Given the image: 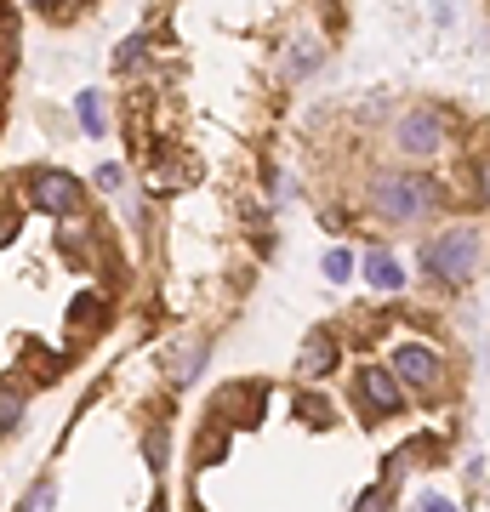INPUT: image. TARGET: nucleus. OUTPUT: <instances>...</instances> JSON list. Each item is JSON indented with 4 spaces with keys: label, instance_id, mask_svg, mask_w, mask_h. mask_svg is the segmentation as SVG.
<instances>
[{
    "label": "nucleus",
    "instance_id": "obj_1",
    "mask_svg": "<svg viewBox=\"0 0 490 512\" xmlns=\"http://www.w3.org/2000/svg\"><path fill=\"white\" fill-rule=\"evenodd\" d=\"M479 262H485V233L474 222H451L445 233H434V240L422 245V268L445 285H467L479 273Z\"/></svg>",
    "mask_w": 490,
    "mask_h": 512
},
{
    "label": "nucleus",
    "instance_id": "obj_2",
    "mask_svg": "<svg viewBox=\"0 0 490 512\" xmlns=\"http://www.w3.org/2000/svg\"><path fill=\"white\" fill-rule=\"evenodd\" d=\"M371 205H376V217H388V222H411V217H428L439 205V188L422 177V171L388 165V171L371 177Z\"/></svg>",
    "mask_w": 490,
    "mask_h": 512
},
{
    "label": "nucleus",
    "instance_id": "obj_3",
    "mask_svg": "<svg viewBox=\"0 0 490 512\" xmlns=\"http://www.w3.org/2000/svg\"><path fill=\"white\" fill-rule=\"evenodd\" d=\"M394 148L405 160H434L439 148H445V125L434 109H411V114H399L394 120Z\"/></svg>",
    "mask_w": 490,
    "mask_h": 512
},
{
    "label": "nucleus",
    "instance_id": "obj_4",
    "mask_svg": "<svg viewBox=\"0 0 490 512\" xmlns=\"http://www.w3.org/2000/svg\"><path fill=\"white\" fill-rule=\"evenodd\" d=\"M394 376L405 381V388H416V393H434L445 365H439V353L428 348V341H399L394 348Z\"/></svg>",
    "mask_w": 490,
    "mask_h": 512
},
{
    "label": "nucleus",
    "instance_id": "obj_5",
    "mask_svg": "<svg viewBox=\"0 0 490 512\" xmlns=\"http://www.w3.org/2000/svg\"><path fill=\"white\" fill-rule=\"evenodd\" d=\"M359 399H365L371 416H399L405 410V381L394 370H382V365H365L359 370Z\"/></svg>",
    "mask_w": 490,
    "mask_h": 512
},
{
    "label": "nucleus",
    "instance_id": "obj_6",
    "mask_svg": "<svg viewBox=\"0 0 490 512\" xmlns=\"http://www.w3.org/2000/svg\"><path fill=\"white\" fill-rule=\"evenodd\" d=\"M35 205L52 211V217H75L80 211V182L69 177V171H40L35 177Z\"/></svg>",
    "mask_w": 490,
    "mask_h": 512
},
{
    "label": "nucleus",
    "instance_id": "obj_7",
    "mask_svg": "<svg viewBox=\"0 0 490 512\" xmlns=\"http://www.w3.org/2000/svg\"><path fill=\"white\" fill-rule=\"evenodd\" d=\"M365 280H371L376 290H405V268L394 262L388 251H371V256H365Z\"/></svg>",
    "mask_w": 490,
    "mask_h": 512
},
{
    "label": "nucleus",
    "instance_id": "obj_8",
    "mask_svg": "<svg viewBox=\"0 0 490 512\" xmlns=\"http://www.w3.org/2000/svg\"><path fill=\"white\" fill-rule=\"evenodd\" d=\"M75 114H80V132H86V137H103V132H109V120H103L109 109H103L97 92H80V97H75Z\"/></svg>",
    "mask_w": 490,
    "mask_h": 512
},
{
    "label": "nucleus",
    "instance_id": "obj_9",
    "mask_svg": "<svg viewBox=\"0 0 490 512\" xmlns=\"http://www.w3.org/2000/svg\"><path fill=\"white\" fill-rule=\"evenodd\" d=\"M319 57H325V46H319L314 34H303V40H296V46H291V57H285V69H291V80H303V74L314 69Z\"/></svg>",
    "mask_w": 490,
    "mask_h": 512
},
{
    "label": "nucleus",
    "instance_id": "obj_10",
    "mask_svg": "<svg viewBox=\"0 0 490 512\" xmlns=\"http://www.w3.org/2000/svg\"><path fill=\"white\" fill-rule=\"evenodd\" d=\"M325 280H331V285H348V280H354V251H343V245L325 251Z\"/></svg>",
    "mask_w": 490,
    "mask_h": 512
},
{
    "label": "nucleus",
    "instance_id": "obj_11",
    "mask_svg": "<svg viewBox=\"0 0 490 512\" xmlns=\"http://www.w3.org/2000/svg\"><path fill=\"white\" fill-rule=\"evenodd\" d=\"M200 365H205V348H183V353H177V381H188Z\"/></svg>",
    "mask_w": 490,
    "mask_h": 512
},
{
    "label": "nucleus",
    "instance_id": "obj_12",
    "mask_svg": "<svg viewBox=\"0 0 490 512\" xmlns=\"http://www.w3.org/2000/svg\"><path fill=\"white\" fill-rule=\"evenodd\" d=\"M137 57H143V34H132V40H120V52H115V69H132Z\"/></svg>",
    "mask_w": 490,
    "mask_h": 512
},
{
    "label": "nucleus",
    "instance_id": "obj_13",
    "mask_svg": "<svg viewBox=\"0 0 490 512\" xmlns=\"http://www.w3.org/2000/svg\"><path fill=\"white\" fill-rule=\"evenodd\" d=\"M29 512H52V484H40V489H35V501H29Z\"/></svg>",
    "mask_w": 490,
    "mask_h": 512
},
{
    "label": "nucleus",
    "instance_id": "obj_14",
    "mask_svg": "<svg viewBox=\"0 0 490 512\" xmlns=\"http://www.w3.org/2000/svg\"><path fill=\"white\" fill-rule=\"evenodd\" d=\"M422 512H456V507L445 501V496H422Z\"/></svg>",
    "mask_w": 490,
    "mask_h": 512
},
{
    "label": "nucleus",
    "instance_id": "obj_15",
    "mask_svg": "<svg viewBox=\"0 0 490 512\" xmlns=\"http://www.w3.org/2000/svg\"><path fill=\"white\" fill-rule=\"evenodd\" d=\"M479 194H485V205H490V160H479Z\"/></svg>",
    "mask_w": 490,
    "mask_h": 512
}]
</instances>
